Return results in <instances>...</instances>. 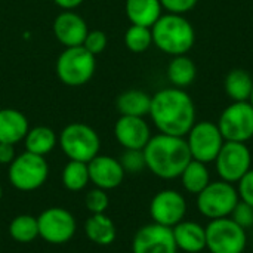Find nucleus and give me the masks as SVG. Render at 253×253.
Returning <instances> with one entry per match:
<instances>
[{"instance_id": "nucleus-17", "label": "nucleus", "mask_w": 253, "mask_h": 253, "mask_svg": "<svg viewBox=\"0 0 253 253\" xmlns=\"http://www.w3.org/2000/svg\"><path fill=\"white\" fill-rule=\"evenodd\" d=\"M86 21L73 10H64L53 21V36L65 47L82 46L87 34Z\"/></svg>"}, {"instance_id": "nucleus-33", "label": "nucleus", "mask_w": 253, "mask_h": 253, "mask_svg": "<svg viewBox=\"0 0 253 253\" xmlns=\"http://www.w3.org/2000/svg\"><path fill=\"white\" fill-rule=\"evenodd\" d=\"M230 218L242 228L249 230L253 227V208L243 202H239L234 211L231 212Z\"/></svg>"}, {"instance_id": "nucleus-35", "label": "nucleus", "mask_w": 253, "mask_h": 253, "mask_svg": "<svg viewBox=\"0 0 253 253\" xmlns=\"http://www.w3.org/2000/svg\"><path fill=\"white\" fill-rule=\"evenodd\" d=\"M160 3L168 13L185 15L196 7L199 0H160Z\"/></svg>"}, {"instance_id": "nucleus-10", "label": "nucleus", "mask_w": 253, "mask_h": 253, "mask_svg": "<svg viewBox=\"0 0 253 253\" xmlns=\"http://www.w3.org/2000/svg\"><path fill=\"white\" fill-rule=\"evenodd\" d=\"M213 165L219 179L237 184L252 169V153L246 142L225 141Z\"/></svg>"}, {"instance_id": "nucleus-38", "label": "nucleus", "mask_w": 253, "mask_h": 253, "mask_svg": "<svg viewBox=\"0 0 253 253\" xmlns=\"http://www.w3.org/2000/svg\"><path fill=\"white\" fill-rule=\"evenodd\" d=\"M249 102H251V105L253 107V89H252V93H251V98H249Z\"/></svg>"}, {"instance_id": "nucleus-25", "label": "nucleus", "mask_w": 253, "mask_h": 253, "mask_svg": "<svg viewBox=\"0 0 253 253\" xmlns=\"http://www.w3.org/2000/svg\"><path fill=\"white\" fill-rule=\"evenodd\" d=\"M179 179H181L182 188L188 194L197 196L211 182V172L206 163L191 159V162L185 166L184 172L181 173Z\"/></svg>"}, {"instance_id": "nucleus-21", "label": "nucleus", "mask_w": 253, "mask_h": 253, "mask_svg": "<svg viewBox=\"0 0 253 253\" xmlns=\"http://www.w3.org/2000/svg\"><path fill=\"white\" fill-rule=\"evenodd\" d=\"M84 233L98 246H110L117 237L116 225L105 213H92L84 224Z\"/></svg>"}, {"instance_id": "nucleus-15", "label": "nucleus", "mask_w": 253, "mask_h": 253, "mask_svg": "<svg viewBox=\"0 0 253 253\" xmlns=\"http://www.w3.org/2000/svg\"><path fill=\"white\" fill-rule=\"evenodd\" d=\"M114 136L125 150H144L153 135L144 117L120 116L114 125Z\"/></svg>"}, {"instance_id": "nucleus-18", "label": "nucleus", "mask_w": 253, "mask_h": 253, "mask_svg": "<svg viewBox=\"0 0 253 253\" xmlns=\"http://www.w3.org/2000/svg\"><path fill=\"white\" fill-rule=\"evenodd\" d=\"M178 251L185 253H200L206 249V230L196 221L184 219L172 228Z\"/></svg>"}, {"instance_id": "nucleus-30", "label": "nucleus", "mask_w": 253, "mask_h": 253, "mask_svg": "<svg viewBox=\"0 0 253 253\" xmlns=\"http://www.w3.org/2000/svg\"><path fill=\"white\" fill-rule=\"evenodd\" d=\"M120 165L126 173H139L147 169L142 150H125L120 157Z\"/></svg>"}, {"instance_id": "nucleus-36", "label": "nucleus", "mask_w": 253, "mask_h": 253, "mask_svg": "<svg viewBox=\"0 0 253 253\" xmlns=\"http://www.w3.org/2000/svg\"><path fill=\"white\" fill-rule=\"evenodd\" d=\"M15 157V145L0 142V165H10Z\"/></svg>"}, {"instance_id": "nucleus-34", "label": "nucleus", "mask_w": 253, "mask_h": 253, "mask_svg": "<svg viewBox=\"0 0 253 253\" xmlns=\"http://www.w3.org/2000/svg\"><path fill=\"white\" fill-rule=\"evenodd\" d=\"M237 194L240 202L249 205L253 208V169H251L237 184Z\"/></svg>"}, {"instance_id": "nucleus-4", "label": "nucleus", "mask_w": 253, "mask_h": 253, "mask_svg": "<svg viewBox=\"0 0 253 253\" xmlns=\"http://www.w3.org/2000/svg\"><path fill=\"white\" fill-rule=\"evenodd\" d=\"M239 202L236 185L222 179L211 181L208 187L196 196L197 211L209 221L228 218Z\"/></svg>"}, {"instance_id": "nucleus-39", "label": "nucleus", "mask_w": 253, "mask_h": 253, "mask_svg": "<svg viewBox=\"0 0 253 253\" xmlns=\"http://www.w3.org/2000/svg\"><path fill=\"white\" fill-rule=\"evenodd\" d=\"M1 196H3V190H1V187H0V200H1Z\"/></svg>"}, {"instance_id": "nucleus-32", "label": "nucleus", "mask_w": 253, "mask_h": 253, "mask_svg": "<svg viewBox=\"0 0 253 253\" xmlns=\"http://www.w3.org/2000/svg\"><path fill=\"white\" fill-rule=\"evenodd\" d=\"M107 43H108V40H107V34L104 31H101V30H89L82 46L87 52H90L93 56H96V55H99V53H102L105 50Z\"/></svg>"}, {"instance_id": "nucleus-6", "label": "nucleus", "mask_w": 253, "mask_h": 253, "mask_svg": "<svg viewBox=\"0 0 253 253\" xmlns=\"http://www.w3.org/2000/svg\"><path fill=\"white\" fill-rule=\"evenodd\" d=\"M59 147L70 160L89 163L99 154L101 141L93 127L84 123H70L59 135Z\"/></svg>"}, {"instance_id": "nucleus-26", "label": "nucleus", "mask_w": 253, "mask_h": 253, "mask_svg": "<svg viewBox=\"0 0 253 253\" xmlns=\"http://www.w3.org/2000/svg\"><path fill=\"white\" fill-rule=\"evenodd\" d=\"M24 142H25V151L44 157L56 147L58 136L47 126H36L28 129Z\"/></svg>"}, {"instance_id": "nucleus-14", "label": "nucleus", "mask_w": 253, "mask_h": 253, "mask_svg": "<svg viewBox=\"0 0 253 253\" xmlns=\"http://www.w3.org/2000/svg\"><path fill=\"white\" fill-rule=\"evenodd\" d=\"M132 253H178L172 228L156 222L141 227L133 236Z\"/></svg>"}, {"instance_id": "nucleus-13", "label": "nucleus", "mask_w": 253, "mask_h": 253, "mask_svg": "<svg viewBox=\"0 0 253 253\" xmlns=\"http://www.w3.org/2000/svg\"><path fill=\"white\" fill-rule=\"evenodd\" d=\"M188 211L187 200L178 190H162L150 202V216L153 222L173 228L185 219Z\"/></svg>"}, {"instance_id": "nucleus-9", "label": "nucleus", "mask_w": 253, "mask_h": 253, "mask_svg": "<svg viewBox=\"0 0 253 253\" xmlns=\"http://www.w3.org/2000/svg\"><path fill=\"white\" fill-rule=\"evenodd\" d=\"M185 141L193 160L202 163H213L218 153L221 151L225 139L213 122H196L190 132L185 135Z\"/></svg>"}, {"instance_id": "nucleus-22", "label": "nucleus", "mask_w": 253, "mask_h": 253, "mask_svg": "<svg viewBox=\"0 0 253 253\" xmlns=\"http://www.w3.org/2000/svg\"><path fill=\"white\" fill-rule=\"evenodd\" d=\"M116 107L120 116L145 117L150 113L151 95L139 89H129L119 95Z\"/></svg>"}, {"instance_id": "nucleus-2", "label": "nucleus", "mask_w": 253, "mask_h": 253, "mask_svg": "<svg viewBox=\"0 0 253 253\" xmlns=\"http://www.w3.org/2000/svg\"><path fill=\"white\" fill-rule=\"evenodd\" d=\"M144 157L147 169L160 179H176L191 162L185 138L159 133L145 145Z\"/></svg>"}, {"instance_id": "nucleus-1", "label": "nucleus", "mask_w": 253, "mask_h": 253, "mask_svg": "<svg viewBox=\"0 0 253 253\" xmlns=\"http://www.w3.org/2000/svg\"><path fill=\"white\" fill-rule=\"evenodd\" d=\"M148 116L160 133L185 138L196 123V105L185 89L165 87L151 96Z\"/></svg>"}, {"instance_id": "nucleus-27", "label": "nucleus", "mask_w": 253, "mask_h": 253, "mask_svg": "<svg viewBox=\"0 0 253 253\" xmlns=\"http://www.w3.org/2000/svg\"><path fill=\"white\" fill-rule=\"evenodd\" d=\"M9 234L18 243H31L39 237L37 218L33 215H18L9 224Z\"/></svg>"}, {"instance_id": "nucleus-23", "label": "nucleus", "mask_w": 253, "mask_h": 253, "mask_svg": "<svg viewBox=\"0 0 253 253\" xmlns=\"http://www.w3.org/2000/svg\"><path fill=\"white\" fill-rule=\"evenodd\" d=\"M168 79L173 87L185 89L193 84L197 77V67L196 62L187 55L172 56L170 62L168 64L166 70Z\"/></svg>"}, {"instance_id": "nucleus-28", "label": "nucleus", "mask_w": 253, "mask_h": 253, "mask_svg": "<svg viewBox=\"0 0 253 253\" xmlns=\"http://www.w3.org/2000/svg\"><path fill=\"white\" fill-rule=\"evenodd\" d=\"M89 179V169L87 163L70 160L64 170H62V184L70 191H82L87 184Z\"/></svg>"}, {"instance_id": "nucleus-3", "label": "nucleus", "mask_w": 253, "mask_h": 253, "mask_svg": "<svg viewBox=\"0 0 253 253\" xmlns=\"http://www.w3.org/2000/svg\"><path fill=\"white\" fill-rule=\"evenodd\" d=\"M153 44L166 55H187L196 43L193 24L176 13H163L151 27Z\"/></svg>"}, {"instance_id": "nucleus-31", "label": "nucleus", "mask_w": 253, "mask_h": 253, "mask_svg": "<svg viewBox=\"0 0 253 253\" xmlns=\"http://www.w3.org/2000/svg\"><path fill=\"white\" fill-rule=\"evenodd\" d=\"M84 203H86V208L90 213H104L110 205V199H108L105 190L95 187L93 190H90L86 194Z\"/></svg>"}, {"instance_id": "nucleus-12", "label": "nucleus", "mask_w": 253, "mask_h": 253, "mask_svg": "<svg viewBox=\"0 0 253 253\" xmlns=\"http://www.w3.org/2000/svg\"><path fill=\"white\" fill-rule=\"evenodd\" d=\"M39 237L49 245L68 243L76 231L77 222L71 212L64 208H49L37 216Z\"/></svg>"}, {"instance_id": "nucleus-29", "label": "nucleus", "mask_w": 253, "mask_h": 253, "mask_svg": "<svg viewBox=\"0 0 253 253\" xmlns=\"http://www.w3.org/2000/svg\"><path fill=\"white\" fill-rule=\"evenodd\" d=\"M125 44L133 53L147 52L153 44V34L150 27L132 24L125 33Z\"/></svg>"}, {"instance_id": "nucleus-16", "label": "nucleus", "mask_w": 253, "mask_h": 253, "mask_svg": "<svg viewBox=\"0 0 253 253\" xmlns=\"http://www.w3.org/2000/svg\"><path fill=\"white\" fill-rule=\"evenodd\" d=\"M87 169H89L90 182H93L96 188L105 191L117 188L123 182L126 175V172L120 165V160L111 156L98 154L87 163Z\"/></svg>"}, {"instance_id": "nucleus-19", "label": "nucleus", "mask_w": 253, "mask_h": 253, "mask_svg": "<svg viewBox=\"0 0 253 253\" xmlns=\"http://www.w3.org/2000/svg\"><path fill=\"white\" fill-rule=\"evenodd\" d=\"M30 129L27 117L15 108L0 110V142L18 144L24 141Z\"/></svg>"}, {"instance_id": "nucleus-5", "label": "nucleus", "mask_w": 253, "mask_h": 253, "mask_svg": "<svg viewBox=\"0 0 253 253\" xmlns=\"http://www.w3.org/2000/svg\"><path fill=\"white\" fill-rule=\"evenodd\" d=\"M95 56L83 46L65 47L56 59V76L65 84L79 87L86 84L95 74Z\"/></svg>"}, {"instance_id": "nucleus-20", "label": "nucleus", "mask_w": 253, "mask_h": 253, "mask_svg": "<svg viewBox=\"0 0 253 253\" xmlns=\"http://www.w3.org/2000/svg\"><path fill=\"white\" fill-rule=\"evenodd\" d=\"M125 12L130 24L151 28L163 15V7L160 0H126Z\"/></svg>"}, {"instance_id": "nucleus-11", "label": "nucleus", "mask_w": 253, "mask_h": 253, "mask_svg": "<svg viewBox=\"0 0 253 253\" xmlns=\"http://www.w3.org/2000/svg\"><path fill=\"white\" fill-rule=\"evenodd\" d=\"M216 125L225 141H251L253 138V107L251 102H231L224 108Z\"/></svg>"}, {"instance_id": "nucleus-37", "label": "nucleus", "mask_w": 253, "mask_h": 253, "mask_svg": "<svg viewBox=\"0 0 253 253\" xmlns=\"http://www.w3.org/2000/svg\"><path fill=\"white\" fill-rule=\"evenodd\" d=\"M84 0H53V3L56 6H59L62 10H73L76 7H79Z\"/></svg>"}, {"instance_id": "nucleus-24", "label": "nucleus", "mask_w": 253, "mask_h": 253, "mask_svg": "<svg viewBox=\"0 0 253 253\" xmlns=\"http://www.w3.org/2000/svg\"><path fill=\"white\" fill-rule=\"evenodd\" d=\"M253 89V79L249 71L243 68H234L228 71L224 80L225 95L233 102L249 101Z\"/></svg>"}, {"instance_id": "nucleus-7", "label": "nucleus", "mask_w": 253, "mask_h": 253, "mask_svg": "<svg viewBox=\"0 0 253 253\" xmlns=\"http://www.w3.org/2000/svg\"><path fill=\"white\" fill-rule=\"evenodd\" d=\"M49 176V165L43 156L22 153L9 165L7 178L13 188L19 191H34L40 188Z\"/></svg>"}, {"instance_id": "nucleus-8", "label": "nucleus", "mask_w": 253, "mask_h": 253, "mask_svg": "<svg viewBox=\"0 0 253 253\" xmlns=\"http://www.w3.org/2000/svg\"><path fill=\"white\" fill-rule=\"evenodd\" d=\"M205 230L209 253H245L246 251L248 233L230 216L209 221Z\"/></svg>"}]
</instances>
